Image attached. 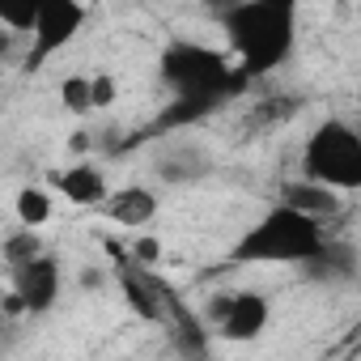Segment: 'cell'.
Here are the masks:
<instances>
[{"label": "cell", "instance_id": "cell-1", "mask_svg": "<svg viewBox=\"0 0 361 361\" xmlns=\"http://www.w3.org/2000/svg\"><path fill=\"white\" fill-rule=\"evenodd\" d=\"M234 64L251 77H268L298 47V5L289 0H247L217 13Z\"/></svg>", "mask_w": 361, "mask_h": 361}, {"label": "cell", "instance_id": "cell-2", "mask_svg": "<svg viewBox=\"0 0 361 361\" xmlns=\"http://www.w3.org/2000/svg\"><path fill=\"white\" fill-rule=\"evenodd\" d=\"M323 247H327L323 221H314V217H306L289 204H276L255 226L243 230V238L230 247V264H247V268L251 264H264V268L298 264V268H306Z\"/></svg>", "mask_w": 361, "mask_h": 361}, {"label": "cell", "instance_id": "cell-3", "mask_svg": "<svg viewBox=\"0 0 361 361\" xmlns=\"http://www.w3.org/2000/svg\"><path fill=\"white\" fill-rule=\"evenodd\" d=\"M157 77L170 85L174 98L213 102V106H221L226 98L243 94V85H247V73L234 64L230 51H217L209 43H188V39H178V43H170L161 51Z\"/></svg>", "mask_w": 361, "mask_h": 361}, {"label": "cell", "instance_id": "cell-4", "mask_svg": "<svg viewBox=\"0 0 361 361\" xmlns=\"http://www.w3.org/2000/svg\"><path fill=\"white\" fill-rule=\"evenodd\" d=\"M302 178L331 192H361V132L344 119H323L302 149Z\"/></svg>", "mask_w": 361, "mask_h": 361}, {"label": "cell", "instance_id": "cell-5", "mask_svg": "<svg viewBox=\"0 0 361 361\" xmlns=\"http://www.w3.org/2000/svg\"><path fill=\"white\" fill-rule=\"evenodd\" d=\"M204 319L213 323V331L230 344H251L268 331L272 323V306L259 289H226L217 298H209Z\"/></svg>", "mask_w": 361, "mask_h": 361}, {"label": "cell", "instance_id": "cell-6", "mask_svg": "<svg viewBox=\"0 0 361 361\" xmlns=\"http://www.w3.org/2000/svg\"><path fill=\"white\" fill-rule=\"evenodd\" d=\"M90 9L81 0H43L39 5V22H35V35H30V51H26V68H43L51 56H60L85 26Z\"/></svg>", "mask_w": 361, "mask_h": 361}, {"label": "cell", "instance_id": "cell-7", "mask_svg": "<svg viewBox=\"0 0 361 361\" xmlns=\"http://www.w3.org/2000/svg\"><path fill=\"white\" fill-rule=\"evenodd\" d=\"M166 327H170V340H174V348H178L183 361H209L213 357L209 319L196 314L183 298H178V289H170V285H166Z\"/></svg>", "mask_w": 361, "mask_h": 361}, {"label": "cell", "instance_id": "cell-8", "mask_svg": "<svg viewBox=\"0 0 361 361\" xmlns=\"http://www.w3.org/2000/svg\"><path fill=\"white\" fill-rule=\"evenodd\" d=\"M60 285H64V272L56 255H39L35 264L13 268V293L26 302L30 314H47L60 302Z\"/></svg>", "mask_w": 361, "mask_h": 361}, {"label": "cell", "instance_id": "cell-9", "mask_svg": "<svg viewBox=\"0 0 361 361\" xmlns=\"http://www.w3.org/2000/svg\"><path fill=\"white\" fill-rule=\"evenodd\" d=\"M56 188H60V196H68V204H77V209H102V204L115 196L111 183H106V174H102L94 161H73V166L56 170Z\"/></svg>", "mask_w": 361, "mask_h": 361}, {"label": "cell", "instance_id": "cell-10", "mask_svg": "<svg viewBox=\"0 0 361 361\" xmlns=\"http://www.w3.org/2000/svg\"><path fill=\"white\" fill-rule=\"evenodd\" d=\"M357 272H361V255L348 238H327V247L306 264V276L319 285H340V281H353Z\"/></svg>", "mask_w": 361, "mask_h": 361}, {"label": "cell", "instance_id": "cell-11", "mask_svg": "<svg viewBox=\"0 0 361 361\" xmlns=\"http://www.w3.org/2000/svg\"><path fill=\"white\" fill-rule=\"evenodd\" d=\"M102 213H106L115 226H123V230H145V226L157 217V196H153L149 188L132 183V188H119V192L102 204Z\"/></svg>", "mask_w": 361, "mask_h": 361}, {"label": "cell", "instance_id": "cell-12", "mask_svg": "<svg viewBox=\"0 0 361 361\" xmlns=\"http://www.w3.org/2000/svg\"><path fill=\"white\" fill-rule=\"evenodd\" d=\"M281 204H289V209H298V213H306L314 221H327V217L340 213V192H331L323 183H310V178H293V183H285V192H281Z\"/></svg>", "mask_w": 361, "mask_h": 361}, {"label": "cell", "instance_id": "cell-13", "mask_svg": "<svg viewBox=\"0 0 361 361\" xmlns=\"http://www.w3.org/2000/svg\"><path fill=\"white\" fill-rule=\"evenodd\" d=\"M13 213H18V221L26 226V230H43L47 221H51V213H56V204H51V192H43V188H22L18 192V200H13Z\"/></svg>", "mask_w": 361, "mask_h": 361}, {"label": "cell", "instance_id": "cell-14", "mask_svg": "<svg viewBox=\"0 0 361 361\" xmlns=\"http://www.w3.org/2000/svg\"><path fill=\"white\" fill-rule=\"evenodd\" d=\"M60 102H64V111H73V115H90V111H94V77L68 73V77L60 81Z\"/></svg>", "mask_w": 361, "mask_h": 361}, {"label": "cell", "instance_id": "cell-15", "mask_svg": "<svg viewBox=\"0 0 361 361\" xmlns=\"http://www.w3.org/2000/svg\"><path fill=\"white\" fill-rule=\"evenodd\" d=\"M39 255H47V251H43V243H39L35 230H22V234H13V238L5 243V264H9V268H26V264H35Z\"/></svg>", "mask_w": 361, "mask_h": 361}, {"label": "cell", "instance_id": "cell-16", "mask_svg": "<svg viewBox=\"0 0 361 361\" xmlns=\"http://www.w3.org/2000/svg\"><path fill=\"white\" fill-rule=\"evenodd\" d=\"M115 98H119V81L111 73H94V111L115 106Z\"/></svg>", "mask_w": 361, "mask_h": 361}, {"label": "cell", "instance_id": "cell-17", "mask_svg": "<svg viewBox=\"0 0 361 361\" xmlns=\"http://www.w3.org/2000/svg\"><path fill=\"white\" fill-rule=\"evenodd\" d=\"M128 259H132V264H140V268H153V264L161 259V243H157V238H132Z\"/></svg>", "mask_w": 361, "mask_h": 361}, {"label": "cell", "instance_id": "cell-18", "mask_svg": "<svg viewBox=\"0 0 361 361\" xmlns=\"http://www.w3.org/2000/svg\"><path fill=\"white\" fill-rule=\"evenodd\" d=\"M5 314H9V319H18V314H30V310H26V302H22L13 289L5 293Z\"/></svg>", "mask_w": 361, "mask_h": 361}, {"label": "cell", "instance_id": "cell-19", "mask_svg": "<svg viewBox=\"0 0 361 361\" xmlns=\"http://www.w3.org/2000/svg\"><path fill=\"white\" fill-rule=\"evenodd\" d=\"M102 281H106V272H102V268H81V285H85V289H98Z\"/></svg>", "mask_w": 361, "mask_h": 361}]
</instances>
